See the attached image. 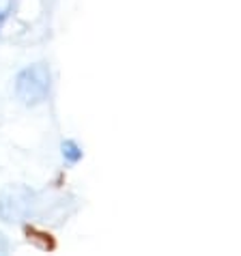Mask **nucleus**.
<instances>
[{
  "mask_svg": "<svg viewBox=\"0 0 241 256\" xmlns=\"http://www.w3.org/2000/svg\"><path fill=\"white\" fill-rule=\"evenodd\" d=\"M13 9H16V0H0V30H2V26L9 20Z\"/></svg>",
  "mask_w": 241,
  "mask_h": 256,
  "instance_id": "obj_4",
  "label": "nucleus"
},
{
  "mask_svg": "<svg viewBox=\"0 0 241 256\" xmlns=\"http://www.w3.org/2000/svg\"><path fill=\"white\" fill-rule=\"evenodd\" d=\"M52 86V76L46 62H34L24 67L16 76V97L24 106H39L50 95Z\"/></svg>",
  "mask_w": 241,
  "mask_h": 256,
  "instance_id": "obj_1",
  "label": "nucleus"
},
{
  "mask_svg": "<svg viewBox=\"0 0 241 256\" xmlns=\"http://www.w3.org/2000/svg\"><path fill=\"white\" fill-rule=\"evenodd\" d=\"M60 151H62V158H65L69 164H78L82 160V148L78 146L74 140H65V142H62Z\"/></svg>",
  "mask_w": 241,
  "mask_h": 256,
  "instance_id": "obj_3",
  "label": "nucleus"
},
{
  "mask_svg": "<svg viewBox=\"0 0 241 256\" xmlns=\"http://www.w3.org/2000/svg\"><path fill=\"white\" fill-rule=\"evenodd\" d=\"M34 194L26 186H6L0 192V220L9 224H18L28 218L32 209Z\"/></svg>",
  "mask_w": 241,
  "mask_h": 256,
  "instance_id": "obj_2",
  "label": "nucleus"
}]
</instances>
